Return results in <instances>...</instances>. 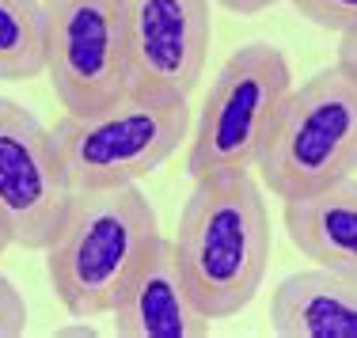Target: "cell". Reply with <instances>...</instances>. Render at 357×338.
I'll return each instance as SVG.
<instances>
[{"label": "cell", "instance_id": "obj_1", "mask_svg": "<svg viewBox=\"0 0 357 338\" xmlns=\"http://www.w3.org/2000/svg\"><path fill=\"white\" fill-rule=\"evenodd\" d=\"M183 277L209 319L240 316L270 266V206L251 171L194 179L172 236Z\"/></svg>", "mask_w": 357, "mask_h": 338}, {"label": "cell", "instance_id": "obj_2", "mask_svg": "<svg viewBox=\"0 0 357 338\" xmlns=\"http://www.w3.org/2000/svg\"><path fill=\"white\" fill-rule=\"evenodd\" d=\"M160 236V217L137 183L73 190L65 221L46 247L50 289L76 319L110 316Z\"/></svg>", "mask_w": 357, "mask_h": 338}, {"label": "cell", "instance_id": "obj_3", "mask_svg": "<svg viewBox=\"0 0 357 338\" xmlns=\"http://www.w3.org/2000/svg\"><path fill=\"white\" fill-rule=\"evenodd\" d=\"M262 190L293 201L357 175V72L319 69L282 99L255 160Z\"/></svg>", "mask_w": 357, "mask_h": 338}, {"label": "cell", "instance_id": "obj_4", "mask_svg": "<svg viewBox=\"0 0 357 338\" xmlns=\"http://www.w3.org/2000/svg\"><path fill=\"white\" fill-rule=\"evenodd\" d=\"M54 145L73 190L130 187L164 167L190 137L186 95L130 88L88 114H65Z\"/></svg>", "mask_w": 357, "mask_h": 338}, {"label": "cell", "instance_id": "obj_5", "mask_svg": "<svg viewBox=\"0 0 357 338\" xmlns=\"http://www.w3.org/2000/svg\"><path fill=\"white\" fill-rule=\"evenodd\" d=\"M293 91V69L270 42L240 46L209 84L198 125L190 133L186 171L190 179L255 171L259 148L282 99Z\"/></svg>", "mask_w": 357, "mask_h": 338}, {"label": "cell", "instance_id": "obj_6", "mask_svg": "<svg viewBox=\"0 0 357 338\" xmlns=\"http://www.w3.org/2000/svg\"><path fill=\"white\" fill-rule=\"evenodd\" d=\"M46 8V76L65 114H88L126 95L130 35L126 0H42Z\"/></svg>", "mask_w": 357, "mask_h": 338}, {"label": "cell", "instance_id": "obj_7", "mask_svg": "<svg viewBox=\"0 0 357 338\" xmlns=\"http://www.w3.org/2000/svg\"><path fill=\"white\" fill-rule=\"evenodd\" d=\"M69 201L73 187L54 133L27 107L0 95V228L12 247L46 251Z\"/></svg>", "mask_w": 357, "mask_h": 338}, {"label": "cell", "instance_id": "obj_8", "mask_svg": "<svg viewBox=\"0 0 357 338\" xmlns=\"http://www.w3.org/2000/svg\"><path fill=\"white\" fill-rule=\"evenodd\" d=\"M126 35L130 88L190 95L213 42L209 0H126Z\"/></svg>", "mask_w": 357, "mask_h": 338}, {"label": "cell", "instance_id": "obj_9", "mask_svg": "<svg viewBox=\"0 0 357 338\" xmlns=\"http://www.w3.org/2000/svg\"><path fill=\"white\" fill-rule=\"evenodd\" d=\"M110 331L122 338H206L213 319L194 300L175 243L160 236L144 266L110 308Z\"/></svg>", "mask_w": 357, "mask_h": 338}, {"label": "cell", "instance_id": "obj_10", "mask_svg": "<svg viewBox=\"0 0 357 338\" xmlns=\"http://www.w3.org/2000/svg\"><path fill=\"white\" fill-rule=\"evenodd\" d=\"M270 327L282 338H357V277L327 266L289 274L270 293Z\"/></svg>", "mask_w": 357, "mask_h": 338}, {"label": "cell", "instance_id": "obj_11", "mask_svg": "<svg viewBox=\"0 0 357 338\" xmlns=\"http://www.w3.org/2000/svg\"><path fill=\"white\" fill-rule=\"evenodd\" d=\"M285 232L316 266L357 277V179L285 201Z\"/></svg>", "mask_w": 357, "mask_h": 338}, {"label": "cell", "instance_id": "obj_12", "mask_svg": "<svg viewBox=\"0 0 357 338\" xmlns=\"http://www.w3.org/2000/svg\"><path fill=\"white\" fill-rule=\"evenodd\" d=\"M46 72V8L42 0H0V80Z\"/></svg>", "mask_w": 357, "mask_h": 338}, {"label": "cell", "instance_id": "obj_13", "mask_svg": "<svg viewBox=\"0 0 357 338\" xmlns=\"http://www.w3.org/2000/svg\"><path fill=\"white\" fill-rule=\"evenodd\" d=\"M308 23L335 35H354L357 31V0H289Z\"/></svg>", "mask_w": 357, "mask_h": 338}, {"label": "cell", "instance_id": "obj_14", "mask_svg": "<svg viewBox=\"0 0 357 338\" xmlns=\"http://www.w3.org/2000/svg\"><path fill=\"white\" fill-rule=\"evenodd\" d=\"M27 331V300L15 282L0 270V338H15Z\"/></svg>", "mask_w": 357, "mask_h": 338}, {"label": "cell", "instance_id": "obj_15", "mask_svg": "<svg viewBox=\"0 0 357 338\" xmlns=\"http://www.w3.org/2000/svg\"><path fill=\"white\" fill-rule=\"evenodd\" d=\"M217 4L228 8V12H236V15H259V12H266V8L282 4V0H217Z\"/></svg>", "mask_w": 357, "mask_h": 338}, {"label": "cell", "instance_id": "obj_16", "mask_svg": "<svg viewBox=\"0 0 357 338\" xmlns=\"http://www.w3.org/2000/svg\"><path fill=\"white\" fill-rule=\"evenodd\" d=\"M338 61H342L346 69L357 72V31H354V35H342V46H338Z\"/></svg>", "mask_w": 357, "mask_h": 338}, {"label": "cell", "instance_id": "obj_17", "mask_svg": "<svg viewBox=\"0 0 357 338\" xmlns=\"http://www.w3.org/2000/svg\"><path fill=\"white\" fill-rule=\"evenodd\" d=\"M8 247H12V240H8V236H4V228H0V255H4Z\"/></svg>", "mask_w": 357, "mask_h": 338}]
</instances>
